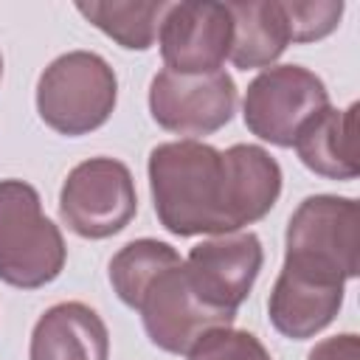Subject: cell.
Masks as SVG:
<instances>
[{
    "label": "cell",
    "instance_id": "6da1fadb",
    "mask_svg": "<svg viewBox=\"0 0 360 360\" xmlns=\"http://www.w3.org/2000/svg\"><path fill=\"white\" fill-rule=\"evenodd\" d=\"M149 191L160 225L174 236L236 233L262 219L281 194V166L267 149L169 141L149 152Z\"/></svg>",
    "mask_w": 360,
    "mask_h": 360
},
{
    "label": "cell",
    "instance_id": "7a4b0ae2",
    "mask_svg": "<svg viewBox=\"0 0 360 360\" xmlns=\"http://www.w3.org/2000/svg\"><path fill=\"white\" fill-rule=\"evenodd\" d=\"M284 267L346 284L360 273V205L352 197L312 194L287 222Z\"/></svg>",
    "mask_w": 360,
    "mask_h": 360
},
{
    "label": "cell",
    "instance_id": "3957f363",
    "mask_svg": "<svg viewBox=\"0 0 360 360\" xmlns=\"http://www.w3.org/2000/svg\"><path fill=\"white\" fill-rule=\"evenodd\" d=\"M68 259L62 231L42 214L31 183L0 180V281L37 290L51 284Z\"/></svg>",
    "mask_w": 360,
    "mask_h": 360
},
{
    "label": "cell",
    "instance_id": "277c9868",
    "mask_svg": "<svg viewBox=\"0 0 360 360\" xmlns=\"http://www.w3.org/2000/svg\"><path fill=\"white\" fill-rule=\"evenodd\" d=\"M115 70L93 51L56 56L37 82V112L59 135L76 138L107 124L115 110Z\"/></svg>",
    "mask_w": 360,
    "mask_h": 360
},
{
    "label": "cell",
    "instance_id": "5b68a950",
    "mask_svg": "<svg viewBox=\"0 0 360 360\" xmlns=\"http://www.w3.org/2000/svg\"><path fill=\"white\" fill-rule=\"evenodd\" d=\"M329 107V93L321 76L301 65H276L262 70L245 93V127L273 143L292 146L298 132Z\"/></svg>",
    "mask_w": 360,
    "mask_h": 360
},
{
    "label": "cell",
    "instance_id": "8992f818",
    "mask_svg": "<svg viewBox=\"0 0 360 360\" xmlns=\"http://www.w3.org/2000/svg\"><path fill=\"white\" fill-rule=\"evenodd\" d=\"M138 211L132 172L115 158H90L70 169L59 191V217L84 239L124 231Z\"/></svg>",
    "mask_w": 360,
    "mask_h": 360
},
{
    "label": "cell",
    "instance_id": "52a82bcc",
    "mask_svg": "<svg viewBox=\"0 0 360 360\" xmlns=\"http://www.w3.org/2000/svg\"><path fill=\"white\" fill-rule=\"evenodd\" d=\"M129 307L141 312L149 340L172 354H188V349L202 335L233 323V315L214 312L205 304H200L188 284L186 262L180 256L163 264L132 295Z\"/></svg>",
    "mask_w": 360,
    "mask_h": 360
},
{
    "label": "cell",
    "instance_id": "ba28073f",
    "mask_svg": "<svg viewBox=\"0 0 360 360\" xmlns=\"http://www.w3.org/2000/svg\"><path fill=\"white\" fill-rule=\"evenodd\" d=\"M233 110L236 84L225 70L174 73L163 68L149 84V112L174 135H211L233 118Z\"/></svg>",
    "mask_w": 360,
    "mask_h": 360
},
{
    "label": "cell",
    "instance_id": "9c48e42d",
    "mask_svg": "<svg viewBox=\"0 0 360 360\" xmlns=\"http://www.w3.org/2000/svg\"><path fill=\"white\" fill-rule=\"evenodd\" d=\"M262 262L264 250L256 233H222L191 248L186 259V276L200 304L214 312L236 315L239 304L253 290Z\"/></svg>",
    "mask_w": 360,
    "mask_h": 360
},
{
    "label": "cell",
    "instance_id": "30bf717a",
    "mask_svg": "<svg viewBox=\"0 0 360 360\" xmlns=\"http://www.w3.org/2000/svg\"><path fill=\"white\" fill-rule=\"evenodd\" d=\"M233 20L225 3H169L160 28V56L174 73H214L231 56Z\"/></svg>",
    "mask_w": 360,
    "mask_h": 360
},
{
    "label": "cell",
    "instance_id": "8fae6325",
    "mask_svg": "<svg viewBox=\"0 0 360 360\" xmlns=\"http://www.w3.org/2000/svg\"><path fill=\"white\" fill-rule=\"evenodd\" d=\"M343 304V284L321 281L281 267L267 298V315L276 332L292 340H307L326 329Z\"/></svg>",
    "mask_w": 360,
    "mask_h": 360
},
{
    "label": "cell",
    "instance_id": "7c38bea8",
    "mask_svg": "<svg viewBox=\"0 0 360 360\" xmlns=\"http://www.w3.org/2000/svg\"><path fill=\"white\" fill-rule=\"evenodd\" d=\"M110 335L96 309L62 301L45 309L31 332L28 360H107Z\"/></svg>",
    "mask_w": 360,
    "mask_h": 360
},
{
    "label": "cell",
    "instance_id": "4fadbf2b",
    "mask_svg": "<svg viewBox=\"0 0 360 360\" xmlns=\"http://www.w3.org/2000/svg\"><path fill=\"white\" fill-rule=\"evenodd\" d=\"M357 110H360L357 101H352L346 110L326 107L298 132L292 146L309 172L329 180L357 177L360 172Z\"/></svg>",
    "mask_w": 360,
    "mask_h": 360
},
{
    "label": "cell",
    "instance_id": "5bb4252c",
    "mask_svg": "<svg viewBox=\"0 0 360 360\" xmlns=\"http://www.w3.org/2000/svg\"><path fill=\"white\" fill-rule=\"evenodd\" d=\"M233 20L231 37V62L239 70L273 68V62L290 45L287 17L278 0H248L225 3Z\"/></svg>",
    "mask_w": 360,
    "mask_h": 360
},
{
    "label": "cell",
    "instance_id": "9a60e30c",
    "mask_svg": "<svg viewBox=\"0 0 360 360\" xmlns=\"http://www.w3.org/2000/svg\"><path fill=\"white\" fill-rule=\"evenodd\" d=\"M169 3L163 0H129V3H76V11L98 31L115 39L127 51L152 48L160 20Z\"/></svg>",
    "mask_w": 360,
    "mask_h": 360
},
{
    "label": "cell",
    "instance_id": "2e32d148",
    "mask_svg": "<svg viewBox=\"0 0 360 360\" xmlns=\"http://www.w3.org/2000/svg\"><path fill=\"white\" fill-rule=\"evenodd\" d=\"M180 253L158 239H135L129 245H124L112 262H110V284L118 292V298L129 307L132 295L172 259H177Z\"/></svg>",
    "mask_w": 360,
    "mask_h": 360
},
{
    "label": "cell",
    "instance_id": "e0dca14e",
    "mask_svg": "<svg viewBox=\"0 0 360 360\" xmlns=\"http://www.w3.org/2000/svg\"><path fill=\"white\" fill-rule=\"evenodd\" d=\"M290 42H315L332 34L343 17L340 0H287L281 3Z\"/></svg>",
    "mask_w": 360,
    "mask_h": 360
},
{
    "label": "cell",
    "instance_id": "ac0fdd59",
    "mask_svg": "<svg viewBox=\"0 0 360 360\" xmlns=\"http://www.w3.org/2000/svg\"><path fill=\"white\" fill-rule=\"evenodd\" d=\"M188 360H273L264 343L245 329H211L191 349Z\"/></svg>",
    "mask_w": 360,
    "mask_h": 360
},
{
    "label": "cell",
    "instance_id": "d6986e66",
    "mask_svg": "<svg viewBox=\"0 0 360 360\" xmlns=\"http://www.w3.org/2000/svg\"><path fill=\"white\" fill-rule=\"evenodd\" d=\"M307 360H360V338L354 332L326 338L312 346Z\"/></svg>",
    "mask_w": 360,
    "mask_h": 360
},
{
    "label": "cell",
    "instance_id": "ffe728a7",
    "mask_svg": "<svg viewBox=\"0 0 360 360\" xmlns=\"http://www.w3.org/2000/svg\"><path fill=\"white\" fill-rule=\"evenodd\" d=\"M0 79H3V56H0Z\"/></svg>",
    "mask_w": 360,
    "mask_h": 360
}]
</instances>
